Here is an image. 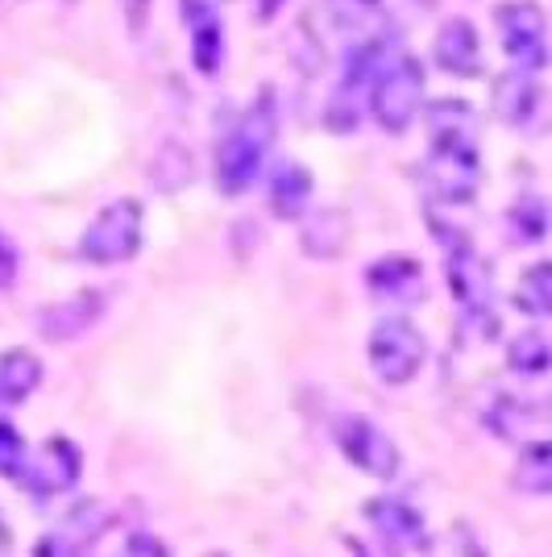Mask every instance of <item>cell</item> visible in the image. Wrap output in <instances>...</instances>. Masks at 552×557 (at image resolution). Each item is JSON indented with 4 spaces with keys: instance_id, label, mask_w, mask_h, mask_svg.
<instances>
[{
    "instance_id": "obj_1",
    "label": "cell",
    "mask_w": 552,
    "mask_h": 557,
    "mask_svg": "<svg viewBox=\"0 0 552 557\" xmlns=\"http://www.w3.org/2000/svg\"><path fill=\"white\" fill-rule=\"evenodd\" d=\"M275 134H278L275 96L262 92L258 104L237 121V129H233L229 141L216 154V184H221V191L237 196V191H246L258 180V171H262L271 146H275Z\"/></svg>"
},
{
    "instance_id": "obj_2",
    "label": "cell",
    "mask_w": 552,
    "mask_h": 557,
    "mask_svg": "<svg viewBox=\"0 0 552 557\" xmlns=\"http://www.w3.org/2000/svg\"><path fill=\"white\" fill-rule=\"evenodd\" d=\"M424 358H428L424 333L407 317H387L369 333V367L382 383H394V387L412 383L424 367Z\"/></svg>"
},
{
    "instance_id": "obj_3",
    "label": "cell",
    "mask_w": 552,
    "mask_h": 557,
    "mask_svg": "<svg viewBox=\"0 0 552 557\" xmlns=\"http://www.w3.org/2000/svg\"><path fill=\"white\" fill-rule=\"evenodd\" d=\"M141 246V205L138 200H116L96 216L79 237V255L96 267H116L134 258Z\"/></svg>"
},
{
    "instance_id": "obj_4",
    "label": "cell",
    "mask_w": 552,
    "mask_h": 557,
    "mask_svg": "<svg viewBox=\"0 0 552 557\" xmlns=\"http://www.w3.org/2000/svg\"><path fill=\"white\" fill-rule=\"evenodd\" d=\"M419 96H424V71H419L415 59L399 54L374 79V92H369L374 121L382 129H391V134H403L415 121V113H419Z\"/></svg>"
},
{
    "instance_id": "obj_5",
    "label": "cell",
    "mask_w": 552,
    "mask_h": 557,
    "mask_svg": "<svg viewBox=\"0 0 552 557\" xmlns=\"http://www.w3.org/2000/svg\"><path fill=\"white\" fill-rule=\"evenodd\" d=\"M337 445H341L349 462L374 474V479H394V470H399V445L378 424H369L366 417L341 420L337 424Z\"/></svg>"
},
{
    "instance_id": "obj_6",
    "label": "cell",
    "mask_w": 552,
    "mask_h": 557,
    "mask_svg": "<svg viewBox=\"0 0 552 557\" xmlns=\"http://www.w3.org/2000/svg\"><path fill=\"white\" fill-rule=\"evenodd\" d=\"M499 29H503L506 54L519 63V71H540L549 50H544V13L540 4H503L499 9Z\"/></svg>"
},
{
    "instance_id": "obj_7",
    "label": "cell",
    "mask_w": 552,
    "mask_h": 557,
    "mask_svg": "<svg viewBox=\"0 0 552 557\" xmlns=\"http://www.w3.org/2000/svg\"><path fill=\"white\" fill-rule=\"evenodd\" d=\"M79 470H84L79 449H75L67 437H54V442H47L42 454H34V458L22 466V483L34 491V495H67V491L79 483Z\"/></svg>"
},
{
    "instance_id": "obj_8",
    "label": "cell",
    "mask_w": 552,
    "mask_h": 557,
    "mask_svg": "<svg viewBox=\"0 0 552 557\" xmlns=\"http://www.w3.org/2000/svg\"><path fill=\"white\" fill-rule=\"evenodd\" d=\"M444 250H449V287H453V296H457L469 317H486L490 312V267L469 242L444 246Z\"/></svg>"
},
{
    "instance_id": "obj_9",
    "label": "cell",
    "mask_w": 552,
    "mask_h": 557,
    "mask_svg": "<svg viewBox=\"0 0 552 557\" xmlns=\"http://www.w3.org/2000/svg\"><path fill=\"white\" fill-rule=\"evenodd\" d=\"M432 150L440 154H478V113L465 100H440L428 113Z\"/></svg>"
},
{
    "instance_id": "obj_10",
    "label": "cell",
    "mask_w": 552,
    "mask_h": 557,
    "mask_svg": "<svg viewBox=\"0 0 552 557\" xmlns=\"http://www.w3.org/2000/svg\"><path fill=\"white\" fill-rule=\"evenodd\" d=\"M486 424L511 445H531V442H549L544 429H549V417L540 404H528V399H494V408L486 412Z\"/></svg>"
},
{
    "instance_id": "obj_11",
    "label": "cell",
    "mask_w": 552,
    "mask_h": 557,
    "mask_svg": "<svg viewBox=\"0 0 552 557\" xmlns=\"http://www.w3.org/2000/svg\"><path fill=\"white\" fill-rule=\"evenodd\" d=\"M424 180L432 184L440 200H469L478 191V154H440L432 150V159L424 163Z\"/></svg>"
},
{
    "instance_id": "obj_12",
    "label": "cell",
    "mask_w": 552,
    "mask_h": 557,
    "mask_svg": "<svg viewBox=\"0 0 552 557\" xmlns=\"http://www.w3.org/2000/svg\"><path fill=\"white\" fill-rule=\"evenodd\" d=\"M100 308H104L100 296H96V292H84V296H71V300H63V304H50L47 312H42V321H38V329H42L47 342H75L79 333H88V329L96 325Z\"/></svg>"
},
{
    "instance_id": "obj_13",
    "label": "cell",
    "mask_w": 552,
    "mask_h": 557,
    "mask_svg": "<svg viewBox=\"0 0 552 557\" xmlns=\"http://www.w3.org/2000/svg\"><path fill=\"white\" fill-rule=\"evenodd\" d=\"M184 22L191 29V54H196V67L212 75L221 67V54H225V34H221V17L212 13L208 0H184Z\"/></svg>"
},
{
    "instance_id": "obj_14",
    "label": "cell",
    "mask_w": 552,
    "mask_h": 557,
    "mask_svg": "<svg viewBox=\"0 0 552 557\" xmlns=\"http://www.w3.org/2000/svg\"><path fill=\"white\" fill-rule=\"evenodd\" d=\"M366 520L378 529L382 541H391V545H399V549H407V545H419V541H424V516H419L415 508H407L403 499H369Z\"/></svg>"
},
{
    "instance_id": "obj_15",
    "label": "cell",
    "mask_w": 552,
    "mask_h": 557,
    "mask_svg": "<svg viewBox=\"0 0 552 557\" xmlns=\"http://www.w3.org/2000/svg\"><path fill=\"white\" fill-rule=\"evenodd\" d=\"M437 59L444 71L453 75H474L478 63H482V50H478V34L465 17H453V22L440 29L437 38Z\"/></svg>"
},
{
    "instance_id": "obj_16",
    "label": "cell",
    "mask_w": 552,
    "mask_h": 557,
    "mask_svg": "<svg viewBox=\"0 0 552 557\" xmlns=\"http://www.w3.org/2000/svg\"><path fill=\"white\" fill-rule=\"evenodd\" d=\"M369 287L387 300H415V296H424V271L412 258L391 255L369 267Z\"/></svg>"
},
{
    "instance_id": "obj_17",
    "label": "cell",
    "mask_w": 552,
    "mask_h": 557,
    "mask_svg": "<svg viewBox=\"0 0 552 557\" xmlns=\"http://www.w3.org/2000/svg\"><path fill=\"white\" fill-rule=\"evenodd\" d=\"M38 383H42V362L34 354H25V349L0 354V408L22 404Z\"/></svg>"
},
{
    "instance_id": "obj_18",
    "label": "cell",
    "mask_w": 552,
    "mask_h": 557,
    "mask_svg": "<svg viewBox=\"0 0 552 557\" xmlns=\"http://www.w3.org/2000/svg\"><path fill=\"white\" fill-rule=\"evenodd\" d=\"M536 104H540V84L531 79V71H515V75L499 79V88H494V109L503 113V121L528 125L531 113H536Z\"/></svg>"
},
{
    "instance_id": "obj_19",
    "label": "cell",
    "mask_w": 552,
    "mask_h": 557,
    "mask_svg": "<svg viewBox=\"0 0 552 557\" xmlns=\"http://www.w3.org/2000/svg\"><path fill=\"white\" fill-rule=\"evenodd\" d=\"M349 237V221L337 209L312 212V221L303 225V250L312 258H337Z\"/></svg>"
},
{
    "instance_id": "obj_20",
    "label": "cell",
    "mask_w": 552,
    "mask_h": 557,
    "mask_svg": "<svg viewBox=\"0 0 552 557\" xmlns=\"http://www.w3.org/2000/svg\"><path fill=\"white\" fill-rule=\"evenodd\" d=\"M515 487L528 491V495H549L552 491V445L549 442H531L519 449Z\"/></svg>"
},
{
    "instance_id": "obj_21",
    "label": "cell",
    "mask_w": 552,
    "mask_h": 557,
    "mask_svg": "<svg viewBox=\"0 0 552 557\" xmlns=\"http://www.w3.org/2000/svg\"><path fill=\"white\" fill-rule=\"evenodd\" d=\"M308 196H312V175L300 163H287L271 184V205L278 216H300Z\"/></svg>"
},
{
    "instance_id": "obj_22",
    "label": "cell",
    "mask_w": 552,
    "mask_h": 557,
    "mask_svg": "<svg viewBox=\"0 0 552 557\" xmlns=\"http://www.w3.org/2000/svg\"><path fill=\"white\" fill-rule=\"evenodd\" d=\"M109 524H113V511L104 508L100 499H88V504H79V508L67 516V529H63V536H67L71 545H92V541H100V536L109 533Z\"/></svg>"
},
{
    "instance_id": "obj_23",
    "label": "cell",
    "mask_w": 552,
    "mask_h": 557,
    "mask_svg": "<svg viewBox=\"0 0 552 557\" xmlns=\"http://www.w3.org/2000/svg\"><path fill=\"white\" fill-rule=\"evenodd\" d=\"M515 308L528 312V317H549L552 312V267L549 262L531 267L528 275L519 278V287H515Z\"/></svg>"
},
{
    "instance_id": "obj_24",
    "label": "cell",
    "mask_w": 552,
    "mask_h": 557,
    "mask_svg": "<svg viewBox=\"0 0 552 557\" xmlns=\"http://www.w3.org/2000/svg\"><path fill=\"white\" fill-rule=\"evenodd\" d=\"M506 362L519 374H544L549 371V337L544 333H524L506 349Z\"/></svg>"
},
{
    "instance_id": "obj_25",
    "label": "cell",
    "mask_w": 552,
    "mask_h": 557,
    "mask_svg": "<svg viewBox=\"0 0 552 557\" xmlns=\"http://www.w3.org/2000/svg\"><path fill=\"white\" fill-rule=\"evenodd\" d=\"M22 466H25L22 433H17L13 424H4V420H0V474H4V479H17V474H22Z\"/></svg>"
},
{
    "instance_id": "obj_26",
    "label": "cell",
    "mask_w": 552,
    "mask_h": 557,
    "mask_svg": "<svg viewBox=\"0 0 552 557\" xmlns=\"http://www.w3.org/2000/svg\"><path fill=\"white\" fill-rule=\"evenodd\" d=\"M116 557H171V554H166V545H162L154 533H134L125 545H121V554Z\"/></svg>"
},
{
    "instance_id": "obj_27",
    "label": "cell",
    "mask_w": 552,
    "mask_h": 557,
    "mask_svg": "<svg viewBox=\"0 0 552 557\" xmlns=\"http://www.w3.org/2000/svg\"><path fill=\"white\" fill-rule=\"evenodd\" d=\"M528 225V237H540L544 233V205L540 200H524V205H515V225Z\"/></svg>"
},
{
    "instance_id": "obj_28",
    "label": "cell",
    "mask_w": 552,
    "mask_h": 557,
    "mask_svg": "<svg viewBox=\"0 0 552 557\" xmlns=\"http://www.w3.org/2000/svg\"><path fill=\"white\" fill-rule=\"evenodd\" d=\"M38 557H79V545H71L67 536H47L42 545H38Z\"/></svg>"
},
{
    "instance_id": "obj_29",
    "label": "cell",
    "mask_w": 552,
    "mask_h": 557,
    "mask_svg": "<svg viewBox=\"0 0 552 557\" xmlns=\"http://www.w3.org/2000/svg\"><path fill=\"white\" fill-rule=\"evenodd\" d=\"M13 275H17V255H13V246L0 237V287H9Z\"/></svg>"
},
{
    "instance_id": "obj_30",
    "label": "cell",
    "mask_w": 552,
    "mask_h": 557,
    "mask_svg": "<svg viewBox=\"0 0 552 557\" xmlns=\"http://www.w3.org/2000/svg\"><path fill=\"white\" fill-rule=\"evenodd\" d=\"M208 557H225V554H208Z\"/></svg>"
}]
</instances>
